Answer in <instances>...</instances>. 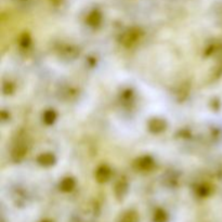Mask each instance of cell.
<instances>
[{
  "label": "cell",
  "mask_w": 222,
  "mask_h": 222,
  "mask_svg": "<svg viewBox=\"0 0 222 222\" xmlns=\"http://www.w3.org/2000/svg\"><path fill=\"white\" fill-rule=\"evenodd\" d=\"M45 222H48V221H45Z\"/></svg>",
  "instance_id": "6da1fadb"
}]
</instances>
